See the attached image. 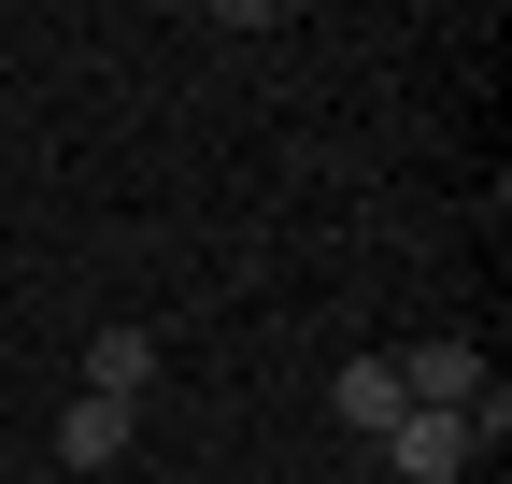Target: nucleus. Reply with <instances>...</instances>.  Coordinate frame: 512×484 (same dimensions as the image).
Masks as SVG:
<instances>
[{"instance_id":"f257e3e1","label":"nucleus","mask_w":512,"mask_h":484,"mask_svg":"<svg viewBox=\"0 0 512 484\" xmlns=\"http://www.w3.org/2000/svg\"><path fill=\"white\" fill-rule=\"evenodd\" d=\"M384 470L399 484H470V413H399L384 428Z\"/></svg>"},{"instance_id":"f03ea898","label":"nucleus","mask_w":512,"mask_h":484,"mask_svg":"<svg viewBox=\"0 0 512 484\" xmlns=\"http://www.w3.org/2000/svg\"><path fill=\"white\" fill-rule=\"evenodd\" d=\"M484 385H498V371H484L470 342H413V356H399V399H413V413H470Z\"/></svg>"},{"instance_id":"20e7f679","label":"nucleus","mask_w":512,"mask_h":484,"mask_svg":"<svg viewBox=\"0 0 512 484\" xmlns=\"http://www.w3.org/2000/svg\"><path fill=\"white\" fill-rule=\"evenodd\" d=\"M328 413H342L356 442H384V428L413 413V399H399V356H356V371H328Z\"/></svg>"},{"instance_id":"7ed1b4c3","label":"nucleus","mask_w":512,"mask_h":484,"mask_svg":"<svg viewBox=\"0 0 512 484\" xmlns=\"http://www.w3.org/2000/svg\"><path fill=\"white\" fill-rule=\"evenodd\" d=\"M143 385H157V328H86V399H128V413H143Z\"/></svg>"},{"instance_id":"39448f33","label":"nucleus","mask_w":512,"mask_h":484,"mask_svg":"<svg viewBox=\"0 0 512 484\" xmlns=\"http://www.w3.org/2000/svg\"><path fill=\"white\" fill-rule=\"evenodd\" d=\"M128 428H143L128 399H86V385H72V413H57V470H114V456H128Z\"/></svg>"}]
</instances>
